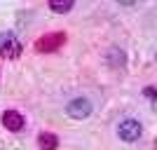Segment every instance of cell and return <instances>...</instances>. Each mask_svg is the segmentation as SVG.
I'll return each mask as SVG.
<instances>
[{
  "instance_id": "6da1fadb",
  "label": "cell",
  "mask_w": 157,
  "mask_h": 150,
  "mask_svg": "<svg viewBox=\"0 0 157 150\" xmlns=\"http://www.w3.org/2000/svg\"><path fill=\"white\" fill-rule=\"evenodd\" d=\"M66 42V33L63 31H52V33H45V35H40L38 40H35V49L38 52H56V49H61Z\"/></svg>"
},
{
  "instance_id": "7a4b0ae2",
  "label": "cell",
  "mask_w": 157,
  "mask_h": 150,
  "mask_svg": "<svg viewBox=\"0 0 157 150\" xmlns=\"http://www.w3.org/2000/svg\"><path fill=\"white\" fill-rule=\"evenodd\" d=\"M0 56L2 59H19L21 56V42L14 33H0Z\"/></svg>"
},
{
  "instance_id": "3957f363",
  "label": "cell",
  "mask_w": 157,
  "mask_h": 150,
  "mask_svg": "<svg viewBox=\"0 0 157 150\" xmlns=\"http://www.w3.org/2000/svg\"><path fill=\"white\" fill-rule=\"evenodd\" d=\"M68 115H71L73 120H85V117H89L92 115V103L87 101V98H73L71 103H68Z\"/></svg>"
},
{
  "instance_id": "277c9868",
  "label": "cell",
  "mask_w": 157,
  "mask_h": 150,
  "mask_svg": "<svg viewBox=\"0 0 157 150\" xmlns=\"http://www.w3.org/2000/svg\"><path fill=\"white\" fill-rule=\"evenodd\" d=\"M141 124L136 122V120H124V122L120 124L117 127V134H120V138H122V141H138V138H141Z\"/></svg>"
},
{
  "instance_id": "5b68a950",
  "label": "cell",
  "mask_w": 157,
  "mask_h": 150,
  "mask_svg": "<svg viewBox=\"0 0 157 150\" xmlns=\"http://www.w3.org/2000/svg\"><path fill=\"white\" fill-rule=\"evenodd\" d=\"M2 124L10 131H21L24 129V115L19 110H5L2 113Z\"/></svg>"
},
{
  "instance_id": "8992f818",
  "label": "cell",
  "mask_w": 157,
  "mask_h": 150,
  "mask_svg": "<svg viewBox=\"0 0 157 150\" xmlns=\"http://www.w3.org/2000/svg\"><path fill=\"white\" fill-rule=\"evenodd\" d=\"M38 148L40 150H56L59 148V138H56V134H52V131H42L38 136Z\"/></svg>"
},
{
  "instance_id": "52a82bcc",
  "label": "cell",
  "mask_w": 157,
  "mask_h": 150,
  "mask_svg": "<svg viewBox=\"0 0 157 150\" xmlns=\"http://www.w3.org/2000/svg\"><path fill=\"white\" fill-rule=\"evenodd\" d=\"M73 2L75 0H49V10L54 14H66L73 10Z\"/></svg>"
},
{
  "instance_id": "ba28073f",
  "label": "cell",
  "mask_w": 157,
  "mask_h": 150,
  "mask_svg": "<svg viewBox=\"0 0 157 150\" xmlns=\"http://www.w3.org/2000/svg\"><path fill=\"white\" fill-rule=\"evenodd\" d=\"M143 94H145V98H148V101H155V89H152V87H145Z\"/></svg>"
}]
</instances>
